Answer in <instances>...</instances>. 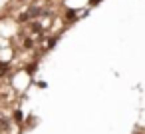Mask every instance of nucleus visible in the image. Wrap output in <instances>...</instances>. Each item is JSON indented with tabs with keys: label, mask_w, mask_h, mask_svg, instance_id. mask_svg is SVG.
<instances>
[{
	"label": "nucleus",
	"mask_w": 145,
	"mask_h": 134,
	"mask_svg": "<svg viewBox=\"0 0 145 134\" xmlns=\"http://www.w3.org/2000/svg\"><path fill=\"white\" fill-rule=\"evenodd\" d=\"M42 14H46L44 6H30V8L20 16V22H24V20H32V18H40Z\"/></svg>",
	"instance_id": "f257e3e1"
},
{
	"label": "nucleus",
	"mask_w": 145,
	"mask_h": 134,
	"mask_svg": "<svg viewBox=\"0 0 145 134\" xmlns=\"http://www.w3.org/2000/svg\"><path fill=\"white\" fill-rule=\"evenodd\" d=\"M8 68H10L8 64H4V62H0V76H4V74L8 72Z\"/></svg>",
	"instance_id": "f03ea898"
},
{
	"label": "nucleus",
	"mask_w": 145,
	"mask_h": 134,
	"mask_svg": "<svg viewBox=\"0 0 145 134\" xmlns=\"http://www.w3.org/2000/svg\"><path fill=\"white\" fill-rule=\"evenodd\" d=\"M14 118H16V122H22V112L16 110V112H14Z\"/></svg>",
	"instance_id": "7ed1b4c3"
},
{
	"label": "nucleus",
	"mask_w": 145,
	"mask_h": 134,
	"mask_svg": "<svg viewBox=\"0 0 145 134\" xmlns=\"http://www.w3.org/2000/svg\"><path fill=\"white\" fill-rule=\"evenodd\" d=\"M66 16H68V18H74V16H76V10H68Z\"/></svg>",
	"instance_id": "20e7f679"
},
{
	"label": "nucleus",
	"mask_w": 145,
	"mask_h": 134,
	"mask_svg": "<svg viewBox=\"0 0 145 134\" xmlns=\"http://www.w3.org/2000/svg\"><path fill=\"white\" fill-rule=\"evenodd\" d=\"M97 2H101V0H89V6H95Z\"/></svg>",
	"instance_id": "39448f33"
},
{
	"label": "nucleus",
	"mask_w": 145,
	"mask_h": 134,
	"mask_svg": "<svg viewBox=\"0 0 145 134\" xmlns=\"http://www.w3.org/2000/svg\"><path fill=\"white\" fill-rule=\"evenodd\" d=\"M20 2H22V0H20Z\"/></svg>",
	"instance_id": "423d86ee"
}]
</instances>
